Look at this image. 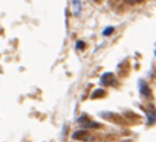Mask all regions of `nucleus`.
Returning <instances> with one entry per match:
<instances>
[{
  "mask_svg": "<svg viewBox=\"0 0 156 142\" xmlns=\"http://www.w3.org/2000/svg\"><path fill=\"white\" fill-rule=\"evenodd\" d=\"M83 135H88V133H87V131H84V130L75 131L72 138H73V139H84V138H83Z\"/></svg>",
  "mask_w": 156,
  "mask_h": 142,
  "instance_id": "2",
  "label": "nucleus"
},
{
  "mask_svg": "<svg viewBox=\"0 0 156 142\" xmlns=\"http://www.w3.org/2000/svg\"><path fill=\"white\" fill-rule=\"evenodd\" d=\"M84 127H88V128H98L100 127V124L98 123H94V121H90V123H86V124H83Z\"/></svg>",
  "mask_w": 156,
  "mask_h": 142,
  "instance_id": "3",
  "label": "nucleus"
},
{
  "mask_svg": "<svg viewBox=\"0 0 156 142\" xmlns=\"http://www.w3.org/2000/svg\"><path fill=\"white\" fill-rule=\"evenodd\" d=\"M129 3H133V2H140V0H127Z\"/></svg>",
  "mask_w": 156,
  "mask_h": 142,
  "instance_id": "6",
  "label": "nucleus"
},
{
  "mask_svg": "<svg viewBox=\"0 0 156 142\" xmlns=\"http://www.w3.org/2000/svg\"><path fill=\"white\" fill-rule=\"evenodd\" d=\"M155 54H156V53H155Z\"/></svg>",
  "mask_w": 156,
  "mask_h": 142,
  "instance_id": "7",
  "label": "nucleus"
},
{
  "mask_svg": "<svg viewBox=\"0 0 156 142\" xmlns=\"http://www.w3.org/2000/svg\"><path fill=\"white\" fill-rule=\"evenodd\" d=\"M113 32V28L112 26H109V28H106L105 30H104V36H108L109 33H112Z\"/></svg>",
  "mask_w": 156,
  "mask_h": 142,
  "instance_id": "4",
  "label": "nucleus"
},
{
  "mask_svg": "<svg viewBox=\"0 0 156 142\" xmlns=\"http://www.w3.org/2000/svg\"><path fill=\"white\" fill-rule=\"evenodd\" d=\"M84 46H86L84 42H77V43H76V47L79 48V50H83V48H84Z\"/></svg>",
  "mask_w": 156,
  "mask_h": 142,
  "instance_id": "5",
  "label": "nucleus"
},
{
  "mask_svg": "<svg viewBox=\"0 0 156 142\" xmlns=\"http://www.w3.org/2000/svg\"><path fill=\"white\" fill-rule=\"evenodd\" d=\"M72 9H73V15L77 17L82 12V3H80V0H72Z\"/></svg>",
  "mask_w": 156,
  "mask_h": 142,
  "instance_id": "1",
  "label": "nucleus"
}]
</instances>
